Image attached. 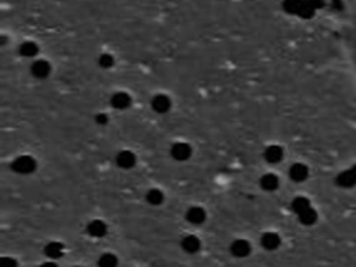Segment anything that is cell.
<instances>
[{"label":"cell","mask_w":356,"mask_h":267,"mask_svg":"<svg viewBox=\"0 0 356 267\" xmlns=\"http://www.w3.org/2000/svg\"><path fill=\"white\" fill-rule=\"evenodd\" d=\"M298 218H299V221L304 226H313L314 223L317 221V213H316L313 207H309L305 212H302L301 215H298Z\"/></svg>","instance_id":"ffe728a7"},{"label":"cell","mask_w":356,"mask_h":267,"mask_svg":"<svg viewBox=\"0 0 356 267\" xmlns=\"http://www.w3.org/2000/svg\"><path fill=\"white\" fill-rule=\"evenodd\" d=\"M50 72H52V66H50V63L48 62V60L39 59V60H35L31 64V74L35 78H38V80L48 78L50 75Z\"/></svg>","instance_id":"277c9868"},{"label":"cell","mask_w":356,"mask_h":267,"mask_svg":"<svg viewBox=\"0 0 356 267\" xmlns=\"http://www.w3.org/2000/svg\"><path fill=\"white\" fill-rule=\"evenodd\" d=\"M309 207H312L310 202L305 196H296V198H293L292 203H291V209L293 210V213H296V215H301L302 212H305Z\"/></svg>","instance_id":"d6986e66"},{"label":"cell","mask_w":356,"mask_h":267,"mask_svg":"<svg viewBox=\"0 0 356 267\" xmlns=\"http://www.w3.org/2000/svg\"><path fill=\"white\" fill-rule=\"evenodd\" d=\"M185 218H187V221L191 223V224L199 226V224H203L205 220H206V212L200 206H192V207H189L188 210H187Z\"/></svg>","instance_id":"52a82bcc"},{"label":"cell","mask_w":356,"mask_h":267,"mask_svg":"<svg viewBox=\"0 0 356 267\" xmlns=\"http://www.w3.org/2000/svg\"><path fill=\"white\" fill-rule=\"evenodd\" d=\"M18 51H20V54L24 56V57L31 59V57H35V56L39 53V48H38V45H36L35 42L27 41V42H22L21 45H20Z\"/></svg>","instance_id":"e0dca14e"},{"label":"cell","mask_w":356,"mask_h":267,"mask_svg":"<svg viewBox=\"0 0 356 267\" xmlns=\"http://www.w3.org/2000/svg\"><path fill=\"white\" fill-rule=\"evenodd\" d=\"M132 103V98L127 92H115L112 98H110V104L117 109V110H126L131 106Z\"/></svg>","instance_id":"30bf717a"},{"label":"cell","mask_w":356,"mask_h":267,"mask_svg":"<svg viewBox=\"0 0 356 267\" xmlns=\"http://www.w3.org/2000/svg\"><path fill=\"white\" fill-rule=\"evenodd\" d=\"M75 267H81V266H75Z\"/></svg>","instance_id":"4316f807"},{"label":"cell","mask_w":356,"mask_h":267,"mask_svg":"<svg viewBox=\"0 0 356 267\" xmlns=\"http://www.w3.org/2000/svg\"><path fill=\"white\" fill-rule=\"evenodd\" d=\"M43 252H45V255L49 257L50 260H57V259H60L64 255V245L62 242L53 241V242H49L45 247Z\"/></svg>","instance_id":"9a60e30c"},{"label":"cell","mask_w":356,"mask_h":267,"mask_svg":"<svg viewBox=\"0 0 356 267\" xmlns=\"http://www.w3.org/2000/svg\"><path fill=\"white\" fill-rule=\"evenodd\" d=\"M278 185H280V180L273 173H267V174H263L260 177V186H262V189L267 191V192L275 191L278 188Z\"/></svg>","instance_id":"2e32d148"},{"label":"cell","mask_w":356,"mask_h":267,"mask_svg":"<svg viewBox=\"0 0 356 267\" xmlns=\"http://www.w3.org/2000/svg\"><path fill=\"white\" fill-rule=\"evenodd\" d=\"M260 244L266 250H275L281 245V238L275 233H264L260 238Z\"/></svg>","instance_id":"7c38bea8"},{"label":"cell","mask_w":356,"mask_h":267,"mask_svg":"<svg viewBox=\"0 0 356 267\" xmlns=\"http://www.w3.org/2000/svg\"><path fill=\"white\" fill-rule=\"evenodd\" d=\"M150 106L153 109L155 113L164 114L170 112L171 109V99L168 98L167 95H163V93H159L155 95L150 100Z\"/></svg>","instance_id":"3957f363"},{"label":"cell","mask_w":356,"mask_h":267,"mask_svg":"<svg viewBox=\"0 0 356 267\" xmlns=\"http://www.w3.org/2000/svg\"><path fill=\"white\" fill-rule=\"evenodd\" d=\"M230 252L232 256L240 257V259L249 256L252 252L251 242L246 239H235L230 245Z\"/></svg>","instance_id":"5b68a950"},{"label":"cell","mask_w":356,"mask_h":267,"mask_svg":"<svg viewBox=\"0 0 356 267\" xmlns=\"http://www.w3.org/2000/svg\"><path fill=\"white\" fill-rule=\"evenodd\" d=\"M263 157L267 163L270 165H275L280 163L284 159V149L278 145H270L264 149L263 152Z\"/></svg>","instance_id":"8992f818"},{"label":"cell","mask_w":356,"mask_h":267,"mask_svg":"<svg viewBox=\"0 0 356 267\" xmlns=\"http://www.w3.org/2000/svg\"><path fill=\"white\" fill-rule=\"evenodd\" d=\"M284 10L288 13H301V9L304 6V0H285L284 1Z\"/></svg>","instance_id":"7402d4cb"},{"label":"cell","mask_w":356,"mask_h":267,"mask_svg":"<svg viewBox=\"0 0 356 267\" xmlns=\"http://www.w3.org/2000/svg\"><path fill=\"white\" fill-rule=\"evenodd\" d=\"M118 259L114 253H103L97 260V267H117Z\"/></svg>","instance_id":"44dd1931"},{"label":"cell","mask_w":356,"mask_h":267,"mask_svg":"<svg viewBox=\"0 0 356 267\" xmlns=\"http://www.w3.org/2000/svg\"><path fill=\"white\" fill-rule=\"evenodd\" d=\"M36 160L28 156V154H24V156H18L13 163H11V170L17 174L21 175H28L32 174L35 170H36Z\"/></svg>","instance_id":"6da1fadb"},{"label":"cell","mask_w":356,"mask_h":267,"mask_svg":"<svg viewBox=\"0 0 356 267\" xmlns=\"http://www.w3.org/2000/svg\"><path fill=\"white\" fill-rule=\"evenodd\" d=\"M97 63H99V66H100L102 68L107 70V68H112V67L114 66V57H113L112 54H109V53H103V54L99 56Z\"/></svg>","instance_id":"603a6c76"},{"label":"cell","mask_w":356,"mask_h":267,"mask_svg":"<svg viewBox=\"0 0 356 267\" xmlns=\"http://www.w3.org/2000/svg\"><path fill=\"white\" fill-rule=\"evenodd\" d=\"M86 233L94 238H102L107 234V226L102 220H92L86 226Z\"/></svg>","instance_id":"5bb4252c"},{"label":"cell","mask_w":356,"mask_h":267,"mask_svg":"<svg viewBox=\"0 0 356 267\" xmlns=\"http://www.w3.org/2000/svg\"><path fill=\"white\" fill-rule=\"evenodd\" d=\"M170 154L177 162H187L192 156V148L187 142H176L170 149Z\"/></svg>","instance_id":"7a4b0ae2"},{"label":"cell","mask_w":356,"mask_h":267,"mask_svg":"<svg viewBox=\"0 0 356 267\" xmlns=\"http://www.w3.org/2000/svg\"><path fill=\"white\" fill-rule=\"evenodd\" d=\"M39 267H59L54 262H46V263H42Z\"/></svg>","instance_id":"484cf974"},{"label":"cell","mask_w":356,"mask_h":267,"mask_svg":"<svg viewBox=\"0 0 356 267\" xmlns=\"http://www.w3.org/2000/svg\"><path fill=\"white\" fill-rule=\"evenodd\" d=\"M145 199H146V202L149 205L159 206L162 205L163 200H164V194L160 189H157V188H152V189H149L146 192Z\"/></svg>","instance_id":"ac0fdd59"},{"label":"cell","mask_w":356,"mask_h":267,"mask_svg":"<svg viewBox=\"0 0 356 267\" xmlns=\"http://www.w3.org/2000/svg\"><path fill=\"white\" fill-rule=\"evenodd\" d=\"M0 267H18V263L13 257L4 256L0 259Z\"/></svg>","instance_id":"cb8c5ba5"},{"label":"cell","mask_w":356,"mask_h":267,"mask_svg":"<svg viewBox=\"0 0 356 267\" xmlns=\"http://www.w3.org/2000/svg\"><path fill=\"white\" fill-rule=\"evenodd\" d=\"M200 239L195 235H185L181 239V248L184 252H187L189 255H194V253H198L200 250Z\"/></svg>","instance_id":"8fae6325"},{"label":"cell","mask_w":356,"mask_h":267,"mask_svg":"<svg viewBox=\"0 0 356 267\" xmlns=\"http://www.w3.org/2000/svg\"><path fill=\"white\" fill-rule=\"evenodd\" d=\"M115 163H117V166L120 168L129 170L136 163L135 153H132L131 150H121V152H118L117 156H115Z\"/></svg>","instance_id":"ba28073f"},{"label":"cell","mask_w":356,"mask_h":267,"mask_svg":"<svg viewBox=\"0 0 356 267\" xmlns=\"http://www.w3.org/2000/svg\"><path fill=\"white\" fill-rule=\"evenodd\" d=\"M337 184L341 188H352L356 185V166L342 171L337 177Z\"/></svg>","instance_id":"9c48e42d"},{"label":"cell","mask_w":356,"mask_h":267,"mask_svg":"<svg viewBox=\"0 0 356 267\" xmlns=\"http://www.w3.org/2000/svg\"><path fill=\"white\" fill-rule=\"evenodd\" d=\"M288 174H290V178L295 183H304L305 180L307 178V175H309V170L302 163H295V165L291 166Z\"/></svg>","instance_id":"4fadbf2b"},{"label":"cell","mask_w":356,"mask_h":267,"mask_svg":"<svg viewBox=\"0 0 356 267\" xmlns=\"http://www.w3.org/2000/svg\"><path fill=\"white\" fill-rule=\"evenodd\" d=\"M95 123L97 125H106L109 123V116L105 113H97L95 116Z\"/></svg>","instance_id":"d4e9b609"}]
</instances>
